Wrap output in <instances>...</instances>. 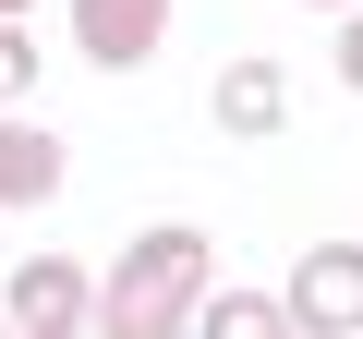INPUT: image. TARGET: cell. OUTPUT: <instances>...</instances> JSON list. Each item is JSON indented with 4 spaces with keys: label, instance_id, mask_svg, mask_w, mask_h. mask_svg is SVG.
<instances>
[{
    "label": "cell",
    "instance_id": "cell-1",
    "mask_svg": "<svg viewBox=\"0 0 363 339\" xmlns=\"http://www.w3.org/2000/svg\"><path fill=\"white\" fill-rule=\"evenodd\" d=\"M194 303H206V230H194V218H157V230H133V255L109 267L97 339H182Z\"/></svg>",
    "mask_w": 363,
    "mask_h": 339
},
{
    "label": "cell",
    "instance_id": "cell-2",
    "mask_svg": "<svg viewBox=\"0 0 363 339\" xmlns=\"http://www.w3.org/2000/svg\"><path fill=\"white\" fill-rule=\"evenodd\" d=\"M279 315H291L303 339H351V327H363V243H315V255L291 267Z\"/></svg>",
    "mask_w": 363,
    "mask_h": 339
},
{
    "label": "cell",
    "instance_id": "cell-3",
    "mask_svg": "<svg viewBox=\"0 0 363 339\" xmlns=\"http://www.w3.org/2000/svg\"><path fill=\"white\" fill-rule=\"evenodd\" d=\"M97 327V279L73 255H25L13 267V339H85Z\"/></svg>",
    "mask_w": 363,
    "mask_h": 339
},
{
    "label": "cell",
    "instance_id": "cell-4",
    "mask_svg": "<svg viewBox=\"0 0 363 339\" xmlns=\"http://www.w3.org/2000/svg\"><path fill=\"white\" fill-rule=\"evenodd\" d=\"M157 37H169V0H73V49H85L97 73L157 61Z\"/></svg>",
    "mask_w": 363,
    "mask_h": 339
},
{
    "label": "cell",
    "instance_id": "cell-5",
    "mask_svg": "<svg viewBox=\"0 0 363 339\" xmlns=\"http://www.w3.org/2000/svg\"><path fill=\"white\" fill-rule=\"evenodd\" d=\"M49 194H61V133L0 121V206H49Z\"/></svg>",
    "mask_w": 363,
    "mask_h": 339
},
{
    "label": "cell",
    "instance_id": "cell-6",
    "mask_svg": "<svg viewBox=\"0 0 363 339\" xmlns=\"http://www.w3.org/2000/svg\"><path fill=\"white\" fill-rule=\"evenodd\" d=\"M279 109H291L279 61H230L218 73V133H279Z\"/></svg>",
    "mask_w": 363,
    "mask_h": 339
},
{
    "label": "cell",
    "instance_id": "cell-7",
    "mask_svg": "<svg viewBox=\"0 0 363 339\" xmlns=\"http://www.w3.org/2000/svg\"><path fill=\"white\" fill-rule=\"evenodd\" d=\"M194 315H206V339H291V315H279V291H206Z\"/></svg>",
    "mask_w": 363,
    "mask_h": 339
},
{
    "label": "cell",
    "instance_id": "cell-8",
    "mask_svg": "<svg viewBox=\"0 0 363 339\" xmlns=\"http://www.w3.org/2000/svg\"><path fill=\"white\" fill-rule=\"evenodd\" d=\"M25 85H37V37H25V25H0V97H25Z\"/></svg>",
    "mask_w": 363,
    "mask_h": 339
},
{
    "label": "cell",
    "instance_id": "cell-9",
    "mask_svg": "<svg viewBox=\"0 0 363 339\" xmlns=\"http://www.w3.org/2000/svg\"><path fill=\"white\" fill-rule=\"evenodd\" d=\"M339 73H351V97H363V13L339 25Z\"/></svg>",
    "mask_w": 363,
    "mask_h": 339
},
{
    "label": "cell",
    "instance_id": "cell-10",
    "mask_svg": "<svg viewBox=\"0 0 363 339\" xmlns=\"http://www.w3.org/2000/svg\"><path fill=\"white\" fill-rule=\"evenodd\" d=\"M0 25H25V0H0Z\"/></svg>",
    "mask_w": 363,
    "mask_h": 339
},
{
    "label": "cell",
    "instance_id": "cell-11",
    "mask_svg": "<svg viewBox=\"0 0 363 339\" xmlns=\"http://www.w3.org/2000/svg\"><path fill=\"white\" fill-rule=\"evenodd\" d=\"M327 13H363V0H327Z\"/></svg>",
    "mask_w": 363,
    "mask_h": 339
}]
</instances>
